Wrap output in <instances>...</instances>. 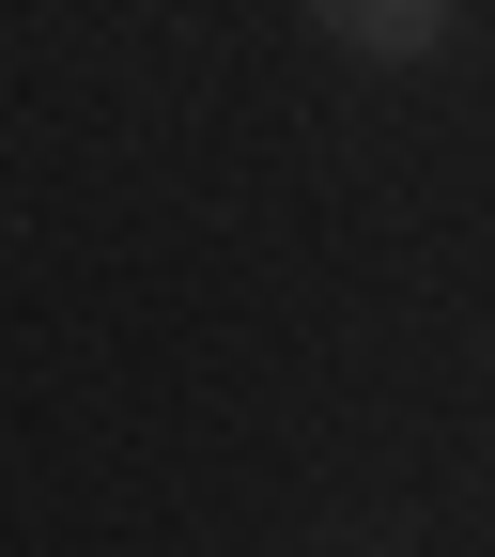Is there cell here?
<instances>
[{
    "instance_id": "cell-1",
    "label": "cell",
    "mask_w": 495,
    "mask_h": 557,
    "mask_svg": "<svg viewBox=\"0 0 495 557\" xmlns=\"http://www.w3.org/2000/svg\"><path fill=\"white\" fill-rule=\"evenodd\" d=\"M449 16H465V0H310V32H325V47H357V62H434Z\"/></svg>"
}]
</instances>
